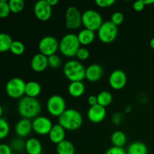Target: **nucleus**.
I'll return each mask as SVG.
<instances>
[{
    "instance_id": "f257e3e1",
    "label": "nucleus",
    "mask_w": 154,
    "mask_h": 154,
    "mask_svg": "<svg viewBox=\"0 0 154 154\" xmlns=\"http://www.w3.org/2000/svg\"><path fill=\"white\" fill-rule=\"evenodd\" d=\"M17 110L20 115L23 118L35 119L39 116L42 106L41 103L36 98L23 96L20 99L17 105Z\"/></svg>"
},
{
    "instance_id": "f03ea898",
    "label": "nucleus",
    "mask_w": 154,
    "mask_h": 154,
    "mask_svg": "<svg viewBox=\"0 0 154 154\" xmlns=\"http://www.w3.org/2000/svg\"><path fill=\"white\" fill-rule=\"evenodd\" d=\"M58 118L59 124L66 130H77L83 124L82 114L74 108H67Z\"/></svg>"
},
{
    "instance_id": "7ed1b4c3",
    "label": "nucleus",
    "mask_w": 154,
    "mask_h": 154,
    "mask_svg": "<svg viewBox=\"0 0 154 154\" xmlns=\"http://www.w3.org/2000/svg\"><path fill=\"white\" fill-rule=\"evenodd\" d=\"M80 45L81 44L78 40V35L75 33H68L60 40L59 50L65 57H73L76 56L78 50L81 48Z\"/></svg>"
},
{
    "instance_id": "20e7f679",
    "label": "nucleus",
    "mask_w": 154,
    "mask_h": 154,
    "mask_svg": "<svg viewBox=\"0 0 154 154\" xmlns=\"http://www.w3.org/2000/svg\"><path fill=\"white\" fill-rule=\"evenodd\" d=\"M63 73L71 82L83 81L86 78V68L77 60H69L63 66Z\"/></svg>"
},
{
    "instance_id": "39448f33",
    "label": "nucleus",
    "mask_w": 154,
    "mask_h": 154,
    "mask_svg": "<svg viewBox=\"0 0 154 154\" xmlns=\"http://www.w3.org/2000/svg\"><path fill=\"white\" fill-rule=\"evenodd\" d=\"M103 23L102 16L97 11L88 9L83 12L82 23L84 28L94 32L98 31Z\"/></svg>"
},
{
    "instance_id": "423d86ee",
    "label": "nucleus",
    "mask_w": 154,
    "mask_h": 154,
    "mask_svg": "<svg viewBox=\"0 0 154 154\" xmlns=\"http://www.w3.org/2000/svg\"><path fill=\"white\" fill-rule=\"evenodd\" d=\"M117 26L113 23L111 20L104 22L97 31L98 38L105 44H109L114 42L117 38Z\"/></svg>"
},
{
    "instance_id": "0eeeda50",
    "label": "nucleus",
    "mask_w": 154,
    "mask_h": 154,
    "mask_svg": "<svg viewBox=\"0 0 154 154\" xmlns=\"http://www.w3.org/2000/svg\"><path fill=\"white\" fill-rule=\"evenodd\" d=\"M26 84V82L21 78H11L6 84V93L12 99H21L25 94Z\"/></svg>"
},
{
    "instance_id": "6e6552de",
    "label": "nucleus",
    "mask_w": 154,
    "mask_h": 154,
    "mask_svg": "<svg viewBox=\"0 0 154 154\" xmlns=\"http://www.w3.org/2000/svg\"><path fill=\"white\" fill-rule=\"evenodd\" d=\"M66 108V100L60 95H52L47 101V110L51 115L60 117Z\"/></svg>"
},
{
    "instance_id": "1a4fd4ad",
    "label": "nucleus",
    "mask_w": 154,
    "mask_h": 154,
    "mask_svg": "<svg viewBox=\"0 0 154 154\" xmlns=\"http://www.w3.org/2000/svg\"><path fill=\"white\" fill-rule=\"evenodd\" d=\"M60 42L53 35L44 36L38 43V49L41 54L50 57L56 54V52L59 50Z\"/></svg>"
},
{
    "instance_id": "9d476101",
    "label": "nucleus",
    "mask_w": 154,
    "mask_h": 154,
    "mask_svg": "<svg viewBox=\"0 0 154 154\" xmlns=\"http://www.w3.org/2000/svg\"><path fill=\"white\" fill-rule=\"evenodd\" d=\"M66 25L69 29H77L82 23V14L75 6H70L66 12Z\"/></svg>"
},
{
    "instance_id": "9b49d317",
    "label": "nucleus",
    "mask_w": 154,
    "mask_h": 154,
    "mask_svg": "<svg viewBox=\"0 0 154 154\" xmlns=\"http://www.w3.org/2000/svg\"><path fill=\"white\" fill-rule=\"evenodd\" d=\"M32 122L33 131L39 135H49L54 126L51 119L45 116H38Z\"/></svg>"
},
{
    "instance_id": "f8f14e48",
    "label": "nucleus",
    "mask_w": 154,
    "mask_h": 154,
    "mask_svg": "<svg viewBox=\"0 0 154 154\" xmlns=\"http://www.w3.org/2000/svg\"><path fill=\"white\" fill-rule=\"evenodd\" d=\"M36 18L41 21H47L52 15V7L48 4V0H39L36 2L33 8Z\"/></svg>"
},
{
    "instance_id": "ddd939ff",
    "label": "nucleus",
    "mask_w": 154,
    "mask_h": 154,
    "mask_svg": "<svg viewBox=\"0 0 154 154\" xmlns=\"http://www.w3.org/2000/svg\"><path fill=\"white\" fill-rule=\"evenodd\" d=\"M127 82L126 74L120 69H116L109 76V84L114 90H121Z\"/></svg>"
},
{
    "instance_id": "4468645a",
    "label": "nucleus",
    "mask_w": 154,
    "mask_h": 154,
    "mask_svg": "<svg viewBox=\"0 0 154 154\" xmlns=\"http://www.w3.org/2000/svg\"><path fill=\"white\" fill-rule=\"evenodd\" d=\"M106 116V109L100 105L90 107L87 111V118L93 123H99L103 121Z\"/></svg>"
},
{
    "instance_id": "2eb2a0df",
    "label": "nucleus",
    "mask_w": 154,
    "mask_h": 154,
    "mask_svg": "<svg viewBox=\"0 0 154 154\" xmlns=\"http://www.w3.org/2000/svg\"><path fill=\"white\" fill-rule=\"evenodd\" d=\"M15 133L19 138H25L29 135L32 129V122L29 119L22 118L15 125Z\"/></svg>"
},
{
    "instance_id": "dca6fc26",
    "label": "nucleus",
    "mask_w": 154,
    "mask_h": 154,
    "mask_svg": "<svg viewBox=\"0 0 154 154\" xmlns=\"http://www.w3.org/2000/svg\"><path fill=\"white\" fill-rule=\"evenodd\" d=\"M32 69L36 72H42L48 68V57L44 54L38 53L35 54L30 62Z\"/></svg>"
},
{
    "instance_id": "f3484780",
    "label": "nucleus",
    "mask_w": 154,
    "mask_h": 154,
    "mask_svg": "<svg viewBox=\"0 0 154 154\" xmlns=\"http://www.w3.org/2000/svg\"><path fill=\"white\" fill-rule=\"evenodd\" d=\"M104 74L103 68L99 64H91L86 68V79L90 82H96L102 78Z\"/></svg>"
},
{
    "instance_id": "a211bd4d",
    "label": "nucleus",
    "mask_w": 154,
    "mask_h": 154,
    "mask_svg": "<svg viewBox=\"0 0 154 154\" xmlns=\"http://www.w3.org/2000/svg\"><path fill=\"white\" fill-rule=\"evenodd\" d=\"M48 136H49L51 142L55 144H58L64 140H66L65 139V138H66V129L61 125L57 123V124L54 125Z\"/></svg>"
},
{
    "instance_id": "6ab92c4d",
    "label": "nucleus",
    "mask_w": 154,
    "mask_h": 154,
    "mask_svg": "<svg viewBox=\"0 0 154 154\" xmlns=\"http://www.w3.org/2000/svg\"><path fill=\"white\" fill-rule=\"evenodd\" d=\"M25 142V150L27 154H42L43 147L38 138H28Z\"/></svg>"
},
{
    "instance_id": "aec40b11",
    "label": "nucleus",
    "mask_w": 154,
    "mask_h": 154,
    "mask_svg": "<svg viewBox=\"0 0 154 154\" xmlns=\"http://www.w3.org/2000/svg\"><path fill=\"white\" fill-rule=\"evenodd\" d=\"M68 91L71 96L75 98L81 97L85 93V85L83 81L71 82L68 87Z\"/></svg>"
},
{
    "instance_id": "412c9836",
    "label": "nucleus",
    "mask_w": 154,
    "mask_h": 154,
    "mask_svg": "<svg viewBox=\"0 0 154 154\" xmlns=\"http://www.w3.org/2000/svg\"><path fill=\"white\" fill-rule=\"evenodd\" d=\"M95 37H96L95 32L86 28L81 29L78 34V38L80 42V44L84 45V46H87V45H89L93 43L95 39Z\"/></svg>"
},
{
    "instance_id": "4be33fe9",
    "label": "nucleus",
    "mask_w": 154,
    "mask_h": 154,
    "mask_svg": "<svg viewBox=\"0 0 154 154\" xmlns=\"http://www.w3.org/2000/svg\"><path fill=\"white\" fill-rule=\"evenodd\" d=\"M42 92V87L37 81H30L26 82L25 88V95L32 98H36Z\"/></svg>"
},
{
    "instance_id": "5701e85b",
    "label": "nucleus",
    "mask_w": 154,
    "mask_h": 154,
    "mask_svg": "<svg viewBox=\"0 0 154 154\" xmlns=\"http://www.w3.org/2000/svg\"><path fill=\"white\" fill-rule=\"evenodd\" d=\"M127 154H147L148 149L144 143L141 141H135L129 145L127 150Z\"/></svg>"
},
{
    "instance_id": "b1692460",
    "label": "nucleus",
    "mask_w": 154,
    "mask_h": 154,
    "mask_svg": "<svg viewBox=\"0 0 154 154\" xmlns=\"http://www.w3.org/2000/svg\"><path fill=\"white\" fill-rule=\"evenodd\" d=\"M56 150L57 154H75V146L69 140H64L57 144Z\"/></svg>"
},
{
    "instance_id": "393cba45",
    "label": "nucleus",
    "mask_w": 154,
    "mask_h": 154,
    "mask_svg": "<svg viewBox=\"0 0 154 154\" xmlns=\"http://www.w3.org/2000/svg\"><path fill=\"white\" fill-rule=\"evenodd\" d=\"M111 141L113 146L119 147H123V146L126 144L127 138L126 134L120 130H117L114 132L111 135Z\"/></svg>"
},
{
    "instance_id": "a878e982",
    "label": "nucleus",
    "mask_w": 154,
    "mask_h": 154,
    "mask_svg": "<svg viewBox=\"0 0 154 154\" xmlns=\"http://www.w3.org/2000/svg\"><path fill=\"white\" fill-rule=\"evenodd\" d=\"M14 42L13 38L8 33L2 32L0 34V51L6 52L10 51L12 43Z\"/></svg>"
},
{
    "instance_id": "bb28decb",
    "label": "nucleus",
    "mask_w": 154,
    "mask_h": 154,
    "mask_svg": "<svg viewBox=\"0 0 154 154\" xmlns=\"http://www.w3.org/2000/svg\"><path fill=\"white\" fill-rule=\"evenodd\" d=\"M98 104L103 107L108 106L111 105L113 101L112 94L108 90H102L97 95Z\"/></svg>"
},
{
    "instance_id": "cd10ccee",
    "label": "nucleus",
    "mask_w": 154,
    "mask_h": 154,
    "mask_svg": "<svg viewBox=\"0 0 154 154\" xmlns=\"http://www.w3.org/2000/svg\"><path fill=\"white\" fill-rule=\"evenodd\" d=\"M8 4L10 6L11 11L14 14L22 11L25 7V2L23 0H9Z\"/></svg>"
},
{
    "instance_id": "c85d7f7f",
    "label": "nucleus",
    "mask_w": 154,
    "mask_h": 154,
    "mask_svg": "<svg viewBox=\"0 0 154 154\" xmlns=\"http://www.w3.org/2000/svg\"><path fill=\"white\" fill-rule=\"evenodd\" d=\"M10 51L14 55H21L25 51V45L20 41H14L11 47Z\"/></svg>"
},
{
    "instance_id": "c756f323",
    "label": "nucleus",
    "mask_w": 154,
    "mask_h": 154,
    "mask_svg": "<svg viewBox=\"0 0 154 154\" xmlns=\"http://www.w3.org/2000/svg\"><path fill=\"white\" fill-rule=\"evenodd\" d=\"M10 132V126L7 120L3 117H0V138L4 139L8 135Z\"/></svg>"
},
{
    "instance_id": "7c9ffc66",
    "label": "nucleus",
    "mask_w": 154,
    "mask_h": 154,
    "mask_svg": "<svg viewBox=\"0 0 154 154\" xmlns=\"http://www.w3.org/2000/svg\"><path fill=\"white\" fill-rule=\"evenodd\" d=\"M48 65L52 69H58L62 65V60L57 54H54L48 57Z\"/></svg>"
},
{
    "instance_id": "2f4dec72",
    "label": "nucleus",
    "mask_w": 154,
    "mask_h": 154,
    "mask_svg": "<svg viewBox=\"0 0 154 154\" xmlns=\"http://www.w3.org/2000/svg\"><path fill=\"white\" fill-rule=\"evenodd\" d=\"M10 6H9L8 2L6 0H1L0 1V17L2 18L6 17L11 13Z\"/></svg>"
},
{
    "instance_id": "473e14b6",
    "label": "nucleus",
    "mask_w": 154,
    "mask_h": 154,
    "mask_svg": "<svg viewBox=\"0 0 154 154\" xmlns=\"http://www.w3.org/2000/svg\"><path fill=\"white\" fill-rule=\"evenodd\" d=\"M25 144L26 142H24L21 138H17L11 141L10 146L12 148V150H14L16 151H20V150L25 149Z\"/></svg>"
},
{
    "instance_id": "72a5a7b5",
    "label": "nucleus",
    "mask_w": 154,
    "mask_h": 154,
    "mask_svg": "<svg viewBox=\"0 0 154 154\" xmlns=\"http://www.w3.org/2000/svg\"><path fill=\"white\" fill-rule=\"evenodd\" d=\"M123 20H124V16H123V13L120 11H116L111 15V21L114 24H115L116 26H120V24H122V23L123 22Z\"/></svg>"
},
{
    "instance_id": "f704fd0d",
    "label": "nucleus",
    "mask_w": 154,
    "mask_h": 154,
    "mask_svg": "<svg viewBox=\"0 0 154 154\" xmlns=\"http://www.w3.org/2000/svg\"><path fill=\"white\" fill-rule=\"evenodd\" d=\"M90 51L85 47H81L76 54V57L80 60H86L90 57Z\"/></svg>"
},
{
    "instance_id": "c9c22d12",
    "label": "nucleus",
    "mask_w": 154,
    "mask_h": 154,
    "mask_svg": "<svg viewBox=\"0 0 154 154\" xmlns=\"http://www.w3.org/2000/svg\"><path fill=\"white\" fill-rule=\"evenodd\" d=\"M105 154H127L126 150L123 147H115L112 146L107 150Z\"/></svg>"
},
{
    "instance_id": "e433bc0d",
    "label": "nucleus",
    "mask_w": 154,
    "mask_h": 154,
    "mask_svg": "<svg viewBox=\"0 0 154 154\" xmlns=\"http://www.w3.org/2000/svg\"><path fill=\"white\" fill-rule=\"evenodd\" d=\"M95 2L99 7L105 8L111 7L115 3V0H96Z\"/></svg>"
},
{
    "instance_id": "4c0bfd02",
    "label": "nucleus",
    "mask_w": 154,
    "mask_h": 154,
    "mask_svg": "<svg viewBox=\"0 0 154 154\" xmlns=\"http://www.w3.org/2000/svg\"><path fill=\"white\" fill-rule=\"evenodd\" d=\"M13 150L10 145L6 144H2L0 145V154H12Z\"/></svg>"
},
{
    "instance_id": "58836bf2",
    "label": "nucleus",
    "mask_w": 154,
    "mask_h": 154,
    "mask_svg": "<svg viewBox=\"0 0 154 154\" xmlns=\"http://www.w3.org/2000/svg\"><path fill=\"white\" fill-rule=\"evenodd\" d=\"M144 7H145V5L143 0H138L133 3V8L136 11H141L144 8Z\"/></svg>"
},
{
    "instance_id": "ea45409f",
    "label": "nucleus",
    "mask_w": 154,
    "mask_h": 154,
    "mask_svg": "<svg viewBox=\"0 0 154 154\" xmlns=\"http://www.w3.org/2000/svg\"><path fill=\"white\" fill-rule=\"evenodd\" d=\"M87 102H88L89 105H90V107L98 105L97 96H95V95H91V96H90L88 97V99H87Z\"/></svg>"
},
{
    "instance_id": "a19ab883",
    "label": "nucleus",
    "mask_w": 154,
    "mask_h": 154,
    "mask_svg": "<svg viewBox=\"0 0 154 154\" xmlns=\"http://www.w3.org/2000/svg\"><path fill=\"white\" fill-rule=\"evenodd\" d=\"M120 114H121L117 113V114H114V116H113V122H114V123H116V124L120 123V120H121V115H120Z\"/></svg>"
},
{
    "instance_id": "79ce46f5",
    "label": "nucleus",
    "mask_w": 154,
    "mask_h": 154,
    "mask_svg": "<svg viewBox=\"0 0 154 154\" xmlns=\"http://www.w3.org/2000/svg\"><path fill=\"white\" fill-rule=\"evenodd\" d=\"M48 2L51 7H53V6H55L56 5L58 4L59 1L58 0H48Z\"/></svg>"
},
{
    "instance_id": "37998d69",
    "label": "nucleus",
    "mask_w": 154,
    "mask_h": 154,
    "mask_svg": "<svg viewBox=\"0 0 154 154\" xmlns=\"http://www.w3.org/2000/svg\"><path fill=\"white\" fill-rule=\"evenodd\" d=\"M143 2H144L145 5H151L154 3V0H143Z\"/></svg>"
},
{
    "instance_id": "c03bdc74",
    "label": "nucleus",
    "mask_w": 154,
    "mask_h": 154,
    "mask_svg": "<svg viewBox=\"0 0 154 154\" xmlns=\"http://www.w3.org/2000/svg\"><path fill=\"white\" fill-rule=\"evenodd\" d=\"M150 46L152 49L154 50V37L152 38L150 41Z\"/></svg>"
}]
</instances>
